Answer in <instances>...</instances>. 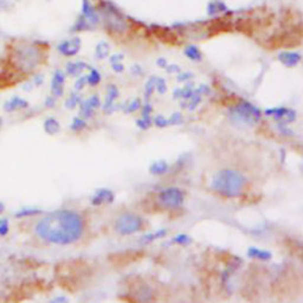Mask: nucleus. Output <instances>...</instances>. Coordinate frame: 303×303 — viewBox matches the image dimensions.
<instances>
[{"instance_id": "1", "label": "nucleus", "mask_w": 303, "mask_h": 303, "mask_svg": "<svg viewBox=\"0 0 303 303\" xmlns=\"http://www.w3.org/2000/svg\"><path fill=\"white\" fill-rule=\"evenodd\" d=\"M84 223L77 212L58 210L49 213L36 225V234L46 242L56 245H67L81 238Z\"/></svg>"}, {"instance_id": "2", "label": "nucleus", "mask_w": 303, "mask_h": 303, "mask_svg": "<svg viewBox=\"0 0 303 303\" xmlns=\"http://www.w3.org/2000/svg\"><path fill=\"white\" fill-rule=\"evenodd\" d=\"M50 50V44L43 40L18 39L11 44L8 63L11 70L29 75L34 72L42 64L45 63Z\"/></svg>"}, {"instance_id": "3", "label": "nucleus", "mask_w": 303, "mask_h": 303, "mask_svg": "<svg viewBox=\"0 0 303 303\" xmlns=\"http://www.w3.org/2000/svg\"><path fill=\"white\" fill-rule=\"evenodd\" d=\"M101 16V24L113 37H123L129 30V20L110 0H94Z\"/></svg>"}, {"instance_id": "4", "label": "nucleus", "mask_w": 303, "mask_h": 303, "mask_svg": "<svg viewBox=\"0 0 303 303\" xmlns=\"http://www.w3.org/2000/svg\"><path fill=\"white\" fill-rule=\"evenodd\" d=\"M213 186L216 191L228 197L238 196L242 192L244 187V180L242 175L238 174L234 170H222L219 174H217L213 180Z\"/></svg>"}, {"instance_id": "5", "label": "nucleus", "mask_w": 303, "mask_h": 303, "mask_svg": "<svg viewBox=\"0 0 303 303\" xmlns=\"http://www.w3.org/2000/svg\"><path fill=\"white\" fill-rule=\"evenodd\" d=\"M115 229L120 235H132L141 229V219L132 213L122 214L116 220Z\"/></svg>"}, {"instance_id": "6", "label": "nucleus", "mask_w": 303, "mask_h": 303, "mask_svg": "<svg viewBox=\"0 0 303 303\" xmlns=\"http://www.w3.org/2000/svg\"><path fill=\"white\" fill-rule=\"evenodd\" d=\"M82 49V39L81 37L73 36L69 39H64L57 45V51L60 52L62 56L67 58L75 57L78 55V52Z\"/></svg>"}, {"instance_id": "7", "label": "nucleus", "mask_w": 303, "mask_h": 303, "mask_svg": "<svg viewBox=\"0 0 303 303\" xmlns=\"http://www.w3.org/2000/svg\"><path fill=\"white\" fill-rule=\"evenodd\" d=\"M83 16L90 22V24L96 29L101 24V16H100L99 10L94 4V0H82L81 4V12Z\"/></svg>"}, {"instance_id": "8", "label": "nucleus", "mask_w": 303, "mask_h": 303, "mask_svg": "<svg viewBox=\"0 0 303 303\" xmlns=\"http://www.w3.org/2000/svg\"><path fill=\"white\" fill-rule=\"evenodd\" d=\"M67 73L62 69H56L51 78V95L55 97H62L64 94V84H66Z\"/></svg>"}, {"instance_id": "9", "label": "nucleus", "mask_w": 303, "mask_h": 303, "mask_svg": "<svg viewBox=\"0 0 303 303\" xmlns=\"http://www.w3.org/2000/svg\"><path fill=\"white\" fill-rule=\"evenodd\" d=\"M160 200L165 206L176 207L181 204L182 194L180 193V191L175 190V188H169V190L161 193Z\"/></svg>"}, {"instance_id": "10", "label": "nucleus", "mask_w": 303, "mask_h": 303, "mask_svg": "<svg viewBox=\"0 0 303 303\" xmlns=\"http://www.w3.org/2000/svg\"><path fill=\"white\" fill-rule=\"evenodd\" d=\"M89 67H90L88 66L85 62H69L66 66V73L67 76H70V77H78V76H81L82 73H83L85 69H89Z\"/></svg>"}, {"instance_id": "11", "label": "nucleus", "mask_w": 303, "mask_h": 303, "mask_svg": "<svg viewBox=\"0 0 303 303\" xmlns=\"http://www.w3.org/2000/svg\"><path fill=\"white\" fill-rule=\"evenodd\" d=\"M94 30V26L90 24V22L88 20L82 13H79L77 18L75 19L71 28H70V32L71 34H79V32Z\"/></svg>"}, {"instance_id": "12", "label": "nucleus", "mask_w": 303, "mask_h": 303, "mask_svg": "<svg viewBox=\"0 0 303 303\" xmlns=\"http://www.w3.org/2000/svg\"><path fill=\"white\" fill-rule=\"evenodd\" d=\"M113 200H114V194L111 193L109 190L101 188V190H97L96 193L93 196V198H91V204L99 206V205L103 204V202H111Z\"/></svg>"}, {"instance_id": "13", "label": "nucleus", "mask_w": 303, "mask_h": 303, "mask_svg": "<svg viewBox=\"0 0 303 303\" xmlns=\"http://www.w3.org/2000/svg\"><path fill=\"white\" fill-rule=\"evenodd\" d=\"M18 75L20 73L13 71V70H5V71L0 72V88L12 87L13 84L20 81Z\"/></svg>"}, {"instance_id": "14", "label": "nucleus", "mask_w": 303, "mask_h": 303, "mask_svg": "<svg viewBox=\"0 0 303 303\" xmlns=\"http://www.w3.org/2000/svg\"><path fill=\"white\" fill-rule=\"evenodd\" d=\"M29 107V102L26 100L22 99L19 96H14L10 101H7L6 103L4 104V109L6 111H14V110H19V109H25V108Z\"/></svg>"}, {"instance_id": "15", "label": "nucleus", "mask_w": 303, "mask_h": 303, "mask_svg": "<svg viewBox=\"0 0 303 303\" xmlns=\"http://www.w3.org/2000/svg\"><path fill=\"white\" fill-rule=\"evenodd\" d=\"M44 131L46 134L49 135H55L61 131V125L57 120L54 117H49L44 121Z\"/></svg>"}, {"instance_id": "16", "label": "nucleus", "mask_w": 303, "mask_h": 303, "mask_svg": "<svg viewBox=\"0 0 303 303\" xmlns=\"http://www.w3.org/2000/svg\"><path fill=\"white\" fill-rule=\"evenodd\" d=\"M109 44L107 42H104V40H102V42H100L96 45L95 48V56L99 60H103V58L107 57L108 55H109Z\"/></svg>"}, {"instance_id": "17", "label": "nucleus", "mask_w": 303, "mask_h": 303, "mask_svg": "<svg viewBox=\"0 0 303 303\" xmlns=\"http://www.w3.org/2000/svg\"><path fill=\"white\" fill-rule=\"evenodd\" d=\"M81 102H82V96L81 94H79V91L71 93L66 101V108H67V109H75L77 105H79Z\"/></svg>"}, {"instance_id": "18", "label": "nucleus", "mask_w": 303, "mask_h": 303, "mask_svg": "<svg viewBox=\"0 0 303 303\" xmlns=\"http://www.w3.org/2000/svg\"><path fill=\"white\" fill-rule=\"evenodd\" d=\"M40 213H43V211L38 210V208H22L18 212L14 213V217L16 218H28V217L38 216Z\"/></svg>"}, {"instance_id": "19", "label": "nucleus", "mask_w": 303, "mask_h": 303, "mask_svg": "<svg viewBox=\"0 0 303 303\" xmlns=\"http://www.w3.org/2000/svg\"><path fill=\"white\" fill-rule=\"evenodd\" d=\"M90 72L89 75H87V82L90 87H96L97 84L101 82V73L99 72V70L89 67Z\"/></svg>"}, {"instance_id": "20", "label": "nucleus", "mask_w": 303, "mask_h": 303, "mask_svg": "<svg viewBox=\"0 0 303 303\" xmlns=\"http://www.w3.org/2000/svg\"><path fill=\"white\" fill-rule=\"evenodd\" d=\"M93 113L94 109L90 107L89 103H88L87 100L79 103V116H81L82 119H89V117L93 116Z\"/></svg>"}, {"instance_id": "21", "label": "nucleus", "mask_w": 303, "mask_h": 303, "mask_svg": "<svg viewBox=\"0 0 303 303\" xmlns=\"http://www.w3.org/2000/svg\"><path fill=\"white\" fill-rule=\"evenodd\" d=\"M117 89L115 85L110 84L109 87H108V96H107V101H105V105H104V109L108 110V108L110 107L111 103L114 102V100L117 97Z\"/></svg>"}, {"instance_id": "22", "label": "nucleus", "mask_w": 303, "mask_h": 303, "mask_svg": "<svg viewBox=\"0 0 303 303\" xmlns=\"http://www.w3.org/2000/svg\"><path fill=\"white\" fill-rule=\"evenodd\" d=\"M85 127H87V122H85L84 119H82L81 116H79V117H73L71 126H70L71 131H73V132H81L82 129H84Z\"/></svg>"}, {"instance_id": "23", "label": "nucleus", "mask_w": 303, "mask_h": 303, "mask_svg": "<svg viewBox=\"0 0 303 303\" xmlns=\"http://www.w3.org/2000/svg\"><path fill=\"white\" fill-rule=\"evenodd\" d=\"M87 84H88L87 75H81L78 76L77 79H76L75 84H73V89H75V91H81L84 89V87Z\"/></svg>"}, {"instance_id": "24", "label": "nucleus", "mask_w": 303, "mask_h": 303, "mask_svg": "<svg viewBox=\"0 0 303 303\" xmlns=\"http://www.w3.org/2000/svg\"><path fill=\"white\" fill-rule=\"evenodd\" d=\"M10 230V225H8V220L5 218H0V237H5Z\"/></svg>"}, {"instance_id": "25", "label": "nucleus", "mask_w": 303, "mask_h": 303, "mask_svg": "<svg viewBox=\"0 0 303 303\" xmlns=\"http://www.w3.org/2000/svg\"><path fill=\"white\" fill-rule=\"evenodd\" d=\"M87 102L89 103V105L93 109H96V108L100 107V97L97 95H93L89 99L87 100Z\"/></svg>"}, {"instance_id": "26", "label": "nucleus", "mask_w": 303, "mask_h": 303, "mask_svg": "<svg viewBox=\"0 0 303 303\" xmlns=\"http://www.w3.org/2000/svg\"><path fill=\"white\" fill-rule=\"evenodd\" d=\"M32 83H34L36 87H40L44 83V76L42 73H37V75L34 76V79H32Z\"/></svg>"}, {"instance_id": "27", "label": "nucleus", "mask_w": 303, "mask_h": 303, "mask_svg": "<svg viewBox=\"0 0 303 303\" xmlns=\"http://www.w3.org/2000/svg\"><path fill=\"white\" fill-rule=\"evenodd\" d=\"M46 108H54L56 104V97L55 96H49L45 99V102H44Z\"/></svg>"}, {"instance_id": "28", "label": "nucleus", "mask_w": 303, "mask_h": 303, "mask_svg": "<svg viewBox=\"0 0 303 303\" xmlns=\"http://www.w3.org/2000/svg\"><path fill=\"white\" fill-rule=\"evenodd\" d=\"M113 64V69L115 70V71H117V72H120V71H122L123 70V67H122V64H120V63H111Z\"/></svg>"}, {"instance_id": "29", "label": "nucleus", "mask_w": 303, "mask_h": 303, "mask_svg": "<svg viewBox=\"0 0 303 303\" xmlns=\"http://www.w3.org/2000/svg\"><path fill=\"white\" fill-rule=\"evenodd\" d=\"M54 301L55 302H67V299H66V297H58V299H55Z\"/></svg>"}, {"instance_id": "30", "label": "nucleus", "mask_w": 303, "mask_h": 303, "mask_svg": "<svg viewBox=\"0 0 303 303\" xmlns=\"http://www.w3.org/2000/svg\"><path fill=\"white\" fill-rule=\"evenodd\" d=\"M4 210H5V205L2 204L1 202H0V213H2V212H4Z\"/></svg>"}, {"instance_id": "31", "label": "nucleus", "mask_w": 303, "mask_h": 303, "mask_svg": "<svg viewBox=\"0 0 303 303\" xmlns=\"http://www.w3.org/2000/svg\"><path fill=\"white\" fill-rule=\"evenodd\" d=\"M0 127H1V120H0Z\"/></svg>"}]
</instances>
